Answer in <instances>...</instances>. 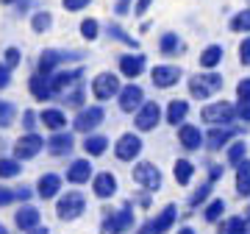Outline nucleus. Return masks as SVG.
I'll list each match as a JSON object with an SVG mask.
<instances>
[{"instance_id": "nucleus-39", "label": "nucleus", "mask_w": 250, "mask_h": 234, "mask_svg": "<svg viewBox=\"0 0 250 234\" xmlns=\"http://www.w3.org/2000/svg\"><path fill=\"white\" fill-rule=\"evenodd\" d=\"M14 120H17V106L11 100H0V128L14 126Z\"/></svg>"}, {"instance_id": "nucleus-34", "label": "nucleus", "mask_w": 250, "mask_h": 234, "mask_svg": "<svg viewBox=\"0 0 250 234\" xmlns=\"http://www.w3.org/2000/svg\"><path fill=\"white\" fill-rule=\"evenodd\" d=\"M62 100L67 103V106H72V109H83L86 106V103H83V100H86V95H83V84H75L70 92H64Z\"/></svg>"}, {"instance_id": "nucleus-48", "label": "nucleus", "mask_w": 250, "mask_h": 234, "mask_svg": "<svg viewBox=\"0 0 250 234\" xmlns=\"http://www.w3.org/2000/svg\"><path fill=\"white\" fill-rule=\"evenodd\" d=\"M14 201H17L14 189H9V187H3V184H0V207H9V204H14Z\"/></svg>"}, {"instance_id": "nucleus-7", "label": "nucleus", "mask_w": 250, "mask_h": 234, "mask_svg": "<svg viewBox=\"0 0 250 234\" xmlns=\"http://www.w3.org/2000/svg\"><path fill=\"white\" fill-rule=\"evenodd\" d=\"M120 78H117L114 72H98L95 78H92V95H95V100H111L120 95Z\"/></svg>"}, {"instance_id": "nucleus-27", "label": "nucleus", "mask_w": 250, "mask_h": 234, "mask_svg": "<svg viewBox=\"0 0 250 234\" xmlns=\"http://www.w3.org/2000/svg\"><path fill=\"white\" fill-rule=\"evenodd\" d=\"M245 159H248V145H245V140H233L225 148V162L231 164V167H239Z\"/></svg>"}, {"instance_id": "nucleus-61", "label": "nucleus", "mask_w": 250, "mask_h": 234, "mask_svg": "<svg viewBox=\"0 0 250 234\" xmlns=\"http://www.w3.org/2000/svg\"><path fill=\"white\" fill-rule=\"evenodd\" d=\"M0 234H9V229H6L3 223H0Z\"/></svg>"}, {"instance_id": "nucleus-1", "label": "nucleus", "mask_w": 250, "mask_h": 234, "mask_svg": "<svg viewBox=\"0 0 250 234\" xmlns=\"http://www.w3.org/2000/svg\"><path fill=\"white\" fill-rule=\"evenodd\" d=\"M134 223H136L134 204L128 201V204H123L117 212H106V215H103L100 232H103V234H125V232H131V229H134Z\"/></svg>"}, {"instance_id": "nucleus-30", "label": "nucleus", "mask_w": 250, "mask_h": 234, "mask_svg": "<svg viewBox=\"0 0 250 234\" xmlns=\"http://www.w3.org/2000/svg\"><path fill=\"white\" fill-rule=\"evenodd\" d=\"M159 50L164 56H178V53H184V42H181L178 34H164L159 39Z\"/></svg>"}, {"instance_id": "nucleus-12", "label": "nucleus", "mask_w": 250, "mask_h": 234, "mask_svg": "<svg viewBox=\"0 0 250 234\" xmlns=\"http://www.w3.org/2000/svg\"><path fill=\"white\" fill-rule=\"evenodd\" d=\"M161 123V106L156 100H145L142 109L134 115V126L136 131H153Z\"/></svg>"}, {"instance_id": "nucleus-9", "label": "nucleus", "mask_w": 250, "mask_h": 234, "mask_svg": "<svg viewBox=\"0 0 250 234\" xmlns=\"http://www.w3.org/2000/svg\"><path fill=\"white\" fill-rule=\"evenodd\" d=\"M142 137L134 134V131H128V134H123L120 140L114 142V156L120 159V162H134V159H139V153H142Z\"/></svg>"}, {"instance_id": "nucleus-3", "label": "nucleus", "mask_w": 250, "mask_h": 234, "mask_svg": "<svg viewBox=\"0 0 250 234\" xmlns=\"http://www.w3.org/2000/svg\"><path fill=\"white\" fill-rule=\"evenodd\" d=\"M200 120L208 123V126H233L236 106L228 103V100H214V103H208V106L200 109Z\"/></svg>"}, {"instance_id": "nucleus-62", "label": "nucleus", "mask_w": 250, "mask_h": 234, "mask_svg": "<svg viewBox=\"0 0 250 234\" xmlns=\"http://www.w3.org/2000/svg\"><path fill=\"white\" fill-rule=\"evenodd\" d=\"M245 217H248V220H250V204H248V209H245Z\"/></svg>"}, {"instance_id": "nucleus-54", "label": "nucleus", "mask_w": 250, "mask_h": 234, "mask_svg": "<svg viewBox=\"0 0 250 234\" xmlns=\"http://www.w3.org/2000/svg\"><path fill=\"white\" fill-rule=\"evenodd\" d=\"M150 3H153V0H136V9H134V14H136V17H142V14H147V9H150Z\"/></svg>"}, {"instance_id": "nucleus-44", "label": "nucleus", "mask_w": 250, "mask_h": 234, "mask_svg": "<svg viewBox=\"0 0 250 234\" xmlns=\"http://www.w3.org/2000/svg\"><path fill=\"white\" fill-rule=\"evenodd\" d=\"M236 120H242L245 126L250 123V98H239V103H236Z\"/></svg>"}, {"instance_id": "nucleus-57", "label": "nucleus", "mask_w": 250, "mask_h": 234, "mask_svg": "<svg viewBox=\"0 0 250 234\" xmlns=\"http://www.w3.org/2000/svg\"><path fill=\"white\" fill-rule=\"evenodd\" d=\"M28 234H50V232H47V226H36V229H31Z\"/></svg>"}, {"instance_id": "nucleus-11", "label": "nucleus", "mask_w": 250, "mask_h": 234, "mask_svg": "<svg viewBox=\"0 0 250 234\" xmlns=\"http://www.w3.org/2000/svg\"><path fill=\"white\" fill-rule=\"evenodd\" d=\"M117 103H120V112L136 115V112L142 109V103H145L142 87H139V84H125L123 90H120V95H117Z\"/></svg>"}, {"instance_id": "nucleus-49", "label": "nucleus", "mask_w": 250, "mask_h": 234, "mask_svg": "<svg viewBox=\"0 0 250 234\" xmlns=\"http://www.w3.org/2000/svg\"><path fill=\"white\" fill-rule=\"evenodd\" d=\"M11 84V67L6 62H0V90H6Z\"/></svg>"}, {"instance_id": "nucleus-25", "label": "nucleus", "mask_w": 250, "mask_h": 234, "mask_svg": "<svg viewBox=\"0 0 250 234\" xmlns=\"http://www.w3.org/2000/svg\"><path fill=\"white\" fill-rule=\"evenodd\" d=\"M187 115H189V103L187 100H181V98H175V100H170L167 103V115H164V120L170 123V126H184L187 123Z\"/></svg>"}, {"instance_id": "nucleus-40", "label": "nucleus", "mask_w": 250, "mask_h": 234, "mask_svg": "<svg viewBox=\"0 0 250 234\" xmlns=\"http://www.w3.org/2000/svg\"><path fill=\"white\" fill-rule=\"evenodd\" d=\"M50 25H53V14H50V11H36L34 17H31V28H34L36 34L50 31Z\"/></svg>"}, {"instance_id": "nucleus-42", "label": "nucleus", "mask_w": 250, "mask_h": 234, "mask_svg": "<svg viewBox=\"0 0 250 234\" xmlns=\"http://www.w3.org/2000/svg\"><path fill=\"white\" fill-rule=\"evenodd\" d=\"M98 34H100V25H98V20L86 17L83 23H81V36H83V39H89V42H95V39H98Z\"/></svg>"}, {"instance_id": "nucleus-26", "label": "nucleus", "mask_w": 250, "mask_h": 234, "mask_svg": "<svg viewBox=\"0 0 250 234\" xmlns=\"http://www.w3.org/2000/svg\"><path fill=\"white\" fill-rule=\"evenodd\" d=\"M83 151H86L89 159L103 156V153L108 151V137H103V134H86V140H83Z\"/></svg>"}, {"instance_id": "nucleus-28", "label": "nucleus", "mask_w": 250, "mask_h": 234, "mask_svg": "<svg viewBox=\"0 0 250 234\" xmlns=\"http://www.w3.org/2000/svg\"><path fill=\"white\" fill-rule=\"evenodd\" d=\"M223 56H225L223 45H208L203 53H200V67H203V70H217L220 62H223Z\"/></svg>"}, {"instance_id": "nucleus-55", "label": "nucleus", "mask_w": 250, "mask_h": 234, "mask_svg": "<svg viewBox=\"0 0 250 234\" xmlns=\"http://www.w3.org/2000/svg\"><path fill=\"white\" fill-rule=\"evenodd\" d=\"M131 3H134V0H117L114 11L120 14V17H123V14H128V9H131Z\"/></svg>"}, {"instance_id": "nucleus-45", "label": "nucleus", "mask_w": 250, "mask_h": 234, "mask_svg": "<svg viewBox=\"0 0 250 234\" xmlns=\"http://www.w3.org/2000/svg\"><path fill=\"white\" fill-rule=\"evenodd\" d=\"M3 62L9 64L11 70H14V67H20V62H22V53H20V47H6V53H3Z\"/></svg>"}, {"instance_id": "nucleus-47", "label": "nucleus", "mask_w": 250, "mask_h": 234, "mask_svg": "<svg viewBox=\"0 0 250 234\" xmlns=\"http://www.w3.org/2000/svg\"><path fill=\"white\" fill-rule=\"evenodd\" d=\"M239 62L245 64V67H250V34L239 42Z\"/></svg>"}, {"instance_id": "nucleus-10", "label": "nucleus", "mask_w": 250, "mask_h": 234, "mask_svg": "<svg viewBox=\"0 0 250 234\" xmlns=\"http://www.w3.org/2000/svg\"><path fill=\"white\" fill-rule=\"evenodd\" d=\"M239 131H248V128H233V126H211L208 128V134H206V148L211 153L223 151V148H228L231 145V140Z\"/></svg>"}, {"instance_id": "nucleus-29", "label": "nucleus", "mask_w": 250, "mask_h": 234, "mask_svg": "<svg viewBox=\"0 0 250 234\" xmlns=\"http://www.w3.org/2000/svg\"><path fill=\"white\" fill-rule=\"evenodd\" d=\"M236 195L239 198H250V159L236 167Z\"/></svg>"}, {"instance_id": "nucleus-50", "label": "nucleus", "mask_w": 250, "mask_h": 234, "mask_svg": "<svg viewBox=\"0 0 250 234\" xmlns=\"http://www.w3.org/2000/svg\"><path fill=\"white\" fill-rule=\"evenodd\" d=\"M92 0H62V6L67 11H81V9H86Z\"/></svg>"}, {"instance_id": "nucleus-43", "label": "nucleus", "mask_w": 250, "mask_h": 234, "mask_svg": "<svg viewBox=\"0 0 250 234\" xmlns=\"http://www.w3.org/2000/svg\"><path fill=\"white\" fill-rule=\"evenodd\" d=\"M200 78H203V81H206V87H208V90H211V92H220V90H223V87H225L223 75H220V72H214V70L203 72Z\"/></svg>"}, {"instance_id": "nucleus-51", "label": "nucleus", "mask_w": 250, "mask_h": 234, "mask_svg": "<svg viewBox=\"0 0 250 234\" xmlns=\"http://www.w3.org/2000/svg\"><path fill=\"white\" fill-rule=\"evenodd\" d=\"M14 195H17V201H20V204H28V201L34 198V189L22 184V187H17V189H14Z\"/></svg>"}, {"instance_id": "nucleus-59", "label": "nucleus", "mask_w": 250, "mask_h": 234, "mask_svg": "<svg viewBox=\"0 0 250 234\" xmlns=\"http://www.w3.org/2000/svg\"><path fill=\"white\" fill-rule=\"evenodd\" d=\"M217 234H225V220H220V223H217Z\"/></svg>"}, {"instance_id": "nucleus-60", "label": "nucleus", "mask_w": 250, "mask_h": 234, "mask_svg": "<svg viewBox=\"0 0 250 234\" xmlns=\"http://www.w3.org/2000/svg\"><path fill=\"white\" fill-rule=\"evenodd\" d=\"M0 3H3V6H11V3H17V0H0Z\"/></svg>"}, {"instance_id": "nucleus-58", "label": "nucleus", "mask_w": 250, "mask_h": 234, "mask_svg": "<svg viewBox=\"0 0 250 234\" xmlns=\"http://www.w3.org/2000/svg\"><path fill=\"white\" fill-rule=\"evenodd\" d=\"M178 234H195V229H192V226H181Z\"/></svg>"}, {"instance_id": "nucleus-52", "label": "nucleus", "mask_w": 250, "mask_h": 234, "mask_svg": "<svg viewBox=\"0 0 250 234\" xmlns=\"http://www.w3.org/2000/svg\"><path fill=\"white\" fill-rule=\"evenodd\" d=\"M223 173H225L223 164H208V181H214L217 184V181L223 179Z\"/></svg>"}, {"instance_id": "nucleus-32", "label": "nucleus", "mask_w": 250, "mask_h": 234, "mask_svg": "<svg viewBox=\"0 0 250 234\" xmlns=\"http://www.w3.org/2000/svg\"><path fill=\"white\" fill-rule=\"evenodd\" d=\"M223 212H225V201L223 198L208 201V204L203 207V220L206 223H220V220H223Z\"/></svg>"}, {"instance_id": "nucleus-23", "label": "nucleus", "mask_w": 250, "mask_h": 234, "mask_svg": "<svg viewBox=\"0 0 250 234\" xmlns=\"http://www.w3.org/2000/svg\"><path fill=\"white\" fill-rule=\"evenodd\" d=\"M28 92L34 95L36 100H53V87H50V75H42V72H34L28 78Z\"/></svg>"}, {"instance_id": "nucleus-17", "label": "nucleus", "mask_w": 250, "mask_h": 234, "mask_svg": "<svg viewBox=\"0 0 250 234\" xmlns=\"http://www.w3.org/2000/svg\"><path fill=\"white\" fill-rule=\"evenodd\" d=\"M175 220H178V207H175V204H167V207L147 223L150 226V234H167L172 226H175Z\"/></svg>"}, {"instance_id": "nucleus-35", "label": "nucleus", "mask_w": 250, "mask_h": 234, "mask_svg": "<svg viewBox=\"0 0 250 234\" xmlns=\"http://www.w3.org/2000/svg\"><path fill=\"white\" fill-rule=\"evenodd\" d=\"M211 189H214V181H206V184H200V187L189 195V207H192V209L203 207L206 201H208V195H211Z\"/></svg>"}, {"instance_id": "nucleus-14", "label": "nucleus", "mask_w": 250, "mask_h": 234, "mask_svg": "<svg viewBox=\"0 0 250 234\" xmlns=\"http://www.w3.org/2000/svg\"><path fill=\"white\" fill-rule=\"evenodd\" d=\"M150 81L159 90H170V87H175L181 81V67H175V64H159V67L150 70Z\"/></svg>"}, {"instance_id": "nucleus-46", "label": "nucleus", "mask_w": 250, "mask_h": 234, "mask_svg": "<svg viewBox=\"0 0 250 234\" xmlns=\"http://www.w3.org/2000/svg\"><path fill=\"white\" fill-rule=\"evenodd\" d=\"M36 123H39V115H36L34 109H25L22 112V128L25 131H36Z\"/></svg>"}, {"instance_id": "nucleus-53", "label": "nucleus", "mask_w": 250, "mask_h": 234, "mask_svg": "<svg viewBox=\"0 0 250 234\" xmlns=\"http://www.w3.org/2000/svg\"><path fill=\"white\" fill-rule=\"evenodd\" d=\"M236 98H250V78H242L236 84Z\"/></svg>"}, {"instance_id": "nucleus-56", "label": "nucleus", "mask_w": 250, "mask_h": 234, "mask_svg": "<svg viewBox=\"0 0 250 234\" xmlns=\"http://www.w3.org/2000/svg\"><path fill=\"white\" fill-rule=\"evenodd\" d=\"M28 6H31V0H17V11H20V14H22Z\"/></svg>"}, {"instance_id": "nucleus-37", "label": "nucleus", "mask_w": 250, "mask_h": 234, "mask_svg": "<svg viewBox=\"0 0 250 234\" xmlns=\"http://www.w3.org/2000/svg\"><path fill=\"white\" fill-rule=\"evenodd\" d=\"M225 234H250V220L242 215H233L225 220Z\"/></svg>"}, {"instance_id": "nucleus-36", "label": "nucleus", "mask_w": 250, "mask_h": 234, "mask_svg": "<svg viewBox=\"0 0 250 234\" xmlns=\"http://www.w3.org/2000/svg\"><path fill=\"white\" fill-rule=\"evenodd\" d=\"M106 31H108V36H111V39H117V42H123V45H128V47H134V50L139 47V39H134L131 34H125V31L117 25V23H108Z\"/></svg>"}, {"instance_id": "nucleus-19", "label": "nucleus", "mask_w": 250, "mask_h": 234, "mask_svg": "<svg viewBox=\"0 0 250 234\" xmlns=\"http://www.w3.org/2000/svg\"><path fill=\"white\" fill-rule=\"evenodd\" d=\"M42 220V212L36 207H31V204H22V207L14 212V226H17L20 232H31V229H36V226H42L39 223Z\"/></svg>"}, {"instance_id": "nucleus-2", "label": "nucleus", "mask_w": 250, "mask_h": 234, "mask_svg": "<svg viewBox=\"0 0 250 234\" xmlns=\"http://www.w3.org/2000/svg\"><path fill=\"white\" fill-rule=\"evenodd\" d=\"M83 212H86V198H83V192H78V189H67L56 201V217L59 220H78Z\"/></svg>"}, {"instance_id": "nucleus-31", "label": "nucleus", "mask_w": 250, "mask_h": 234, "mask_svg": "<svg viewBox=\"0 0 250 234\" xmlns=\"http://www.w3.org/2000/svg\"><path fill=\"white\" fill-rule=\"evenodd\" d=\"M172 176H175V181H178L181 187H187L189 181H192V176H195V164L189 162V159H178V162L172 164Z\"/></svg>"}, {"instance_id": "nucleus-41", "label": "nucleus", "mask_w": 250, "mask_h": 234, "mask_svg": "<svg viewBox=\"0 0 250 234\" xmlns=\"http://www.w3.org/2000/svg\"><path fill=\"white\" fill-rule=\"evenodd\" d=\"M228 25H231V31H236V34H250V9L233 14Z\"/></svg>"}, {"instance_id": "nucleus-4", "label": "nucleus", "mask_w": 250, "mask_h": 234, "mask_svg": "<svg viewBox=\"0 0 250 234\" xmlns=\"http://www.w3.org/2000/svg\"><path fill=\"white\" fill-rule=\"evenodd\" d=\"M45 148H47V140H45V137H39L36 131H25V134H22L17 142H14V156H17L20 162H28V159L39 156Z\"/></svg>"}, {"instance_id": "nucleus-16", "label": "nucleus", "mask_w": 250, "mask_h": 234, "mask_svg": "<svg viewBox=\"0 0 250 234\" xmlns=\"http://www.w3.org/2000/svg\"><path fill=\"white\" fill-rule=\"evenodd\" d=\"M178 142L184 151H200L206 145V134L192 123H184V126H178Z\"/></svg>"}, {"instance_id": "nucleus-22", "label": "nucleus", "mask_w": 250, "mask_h": 234, "mask_svg": "<svg viewBox=\"0 0 250 234\" xmlns=\"http://www.w3.org/2000/svg\"><path fill=\"white\" fill-rule=\"evenodd\" d=\"M145 53H125V56H120V72H123L125 78H139L145 72Z\"/></svg>"}, {"instance_id": "nucleus-6", "label": "nucleus", "mask_w": 250, "mask_h": 234, "mask_svg": "<svg viewBox=\"0 0 250 234\" xmlns=\"http://www.w3.org/2000/svg\"><path fill=\"white\" fill-rule=\"evenodd\" d=\"M70 59H83V53H78V50H42L39 53V62H36V72L53 75L56 67L62 62H70Z\"/></svg>"}, {"instance_id": "nucleus-18", "label": "nucleus", "mask_w": 250, "mask_h": 234, "mask_svg": "<svg viewBox=\"0 0 250 234\" xmlns=\"http://www.w3.org/2000/svg\"><path fill=\"white\" fill-rule=\"evenodd\" d=\"M72 148H75V137L70 131H53L47 137V153L50 156H67V153H72Z\"/></svg>"}, {"instance_id": "nucleus-21", "label": "nucleus", "mask_w": 250, "mask_h": 234, "mask_svg": "<svg viewBox=\"0 0 250 234\" xmlns=\"http://www.w3.org/2000/svg\"><path fill=\"white\" fill-rule=\"evenodd\" d=\"M62 192V176L59 173H45V176H39V181H36V195L42 201H50L56 198Z\"/></svg>"}, {"instance_id": "nucleus-15", "label": "nucleus", "mask_w": 250, "mask_h": 234, "mask_svg": "<svg viewBox=\"0 0 250 234\" xmlns=\"http://www.w3.org/2000/svg\"><path fill=\"white\" fill-rule=\"evenodd\" d=\"M92 192H95V198H100V201H108L111 195H117V176L111 170L95 173V179H92Z\"/></svg>"}, {"instance_id": "nucleus-33", "label": "nucleus", "mask_w": 250, "mask_h": 234, "mask_svg": "<svg viewBox=\"0 0 250 234\" xmlns=\"http://www.w3.org/2000/svg\"><path fill=\"white\" fill-rule=\"evenodd\" d=\"M22 173V162L17 156H0V179H14Z\"/></svg>"}, {"instance_id": "nucleus-38", "label": "nucleus", "mask_w": 250, "mask_h": 234, "mask_svg": "<svg viewBox=\"0 0 250 234\" xmlns=\"http://www.w3.org/2000/svg\"><path fill=\"white\" fill-rule=\"evenodd\" d=\"M189 95H192L195 100H208L211 90L206 87V81L200 78V75H192V78H189Z\"/></svg>"}, {"instance_id": "nucleus-13", "label": "nucleus", "mask_w": 250, "mask_h": 234, "mask_svg": "<svg viewBox=\"0 0 250 234\" xmlns=\"http://www.w3.org/2000/svg\"><path fill=\"white\" fill-rule=\"evenodd\" d=\"M83 78V67H78V70H62V72H53L50 75V87H53V95L56 98H62L64 92H70L75 84Z\"/></svg>"}, {"instance_id": "nucleus-8", "label": "nucleus", "mask_w": 250, "mask_h": 234, "mask_svg": "<svg viewBox=\"0 0 250 234\" xmlns=\"http://www.w3.org/2000/svg\"><path fill=\"white\" fill-rule=\"evenodd\" d=\"M131 176H134V181L139 187H145L147 192H159L161 189V170L153 162H136Z\"/></svg>"}, {"instance_id": "nucleus-20", "label": "nucleus", "mask_w": 250, "mask_h": 234, "mask_svg": "<svg viewBox=\"0 0 250 234\" xmlns=\"http://www.w3.org/2000/svg\"><path fill=\"white\" fill-rule=\"evenodd\" d=\"M89 179H95L89 156H86V159H72L70 167H67V181H70V184H89Z\"/></svg>"}, {"instance_id": "nucleus-5", "label": "nucleus", "mask_w": 250, "mask_h": 234, "mask_svg": "<svg viewBox=\"0 0 250 234\" xmlns=\"http://www.w3.org/2000/svg\"><path fill=\"white\" fill-rule=\"evenodd\" d=\"M103 120H106L103 106H83V109H78V115L72 120V128H75L78 134H95V128H98Z\"/></svg>"}, {"instance_id": "nucleus-24", "label": "nucleus", "mask_w": 250, "mask_h": 234, "mask_svg": "<svg viewBox=\"0 0 250 234\" xmlns=\"http://www.w3.org/2000/svg\"><path fill=\"white\" fill-rule=\"evenodd\" d=\"M39 123L53 134V131H64L67 128V115H64L62 109H45V112H39Z\"/></svg>"}]
</instances>
